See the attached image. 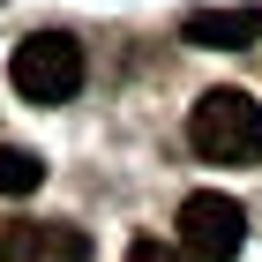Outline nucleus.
<instances>
[{"instance_id":"f03ea898","label":"nucleus","mask_w":262,"mask_h":262,"mask_svg":"<svg viewBox=\"0 0 262 262\" xmlns=\"http://www.w3.org/2000/svg\"><path fill=\"white\" fill-rule=\"evenodd\" d=\"M82 75H90V60H82V45L68 30H30L8 53V82H15L23 105H68L82 90Z\"/></svg>"},{"instance_id":"423d86ee","label":"nucleus","mask_w":262,"mask_h":262,"mask_svg":"<svg viewBox=\"0 0 262 262\" xmlns=\"http://www.w3.org/2000/svg\"><path fill=\"white\" fill-rule=\"evenodd\" d=\"M38 180H45V158H38V150L0 142V195H38Z\"/></svg>"},{"instance_id":"6e6552de","label":"nucleus","mask_w":262,"mask_h":262,"mask_svg":"<svg viewBox=\"0 0 262 262\" xmlns=\"http://www.w3.org/2000/svg\"><path fill=\"white\" fill-rule=\"evenodd\" d=\"M127 262H187V255H180V247H165V240H135Z\"/></svg>"},{"instance_id":"0eeeda50","label":"nucleus","mask_w":262,"mask_h":262,"mask_svg":"<svg viewBox=\"0 0 262 262\" xmlns=\"http://www.w3.org/2000/svg\"><path fill=\"white\" fill-rule=\"evenodd\" d=\"M30 255V225L23 217H0V262H23Z\"/></svg>"},{"instance_id":"20e7f679","label":"nucleus","mask_w":262,"mask_h":262,"mask_svg":"<svg viewBox=\"0 0 262 262\" xmlns=\"http://www.w3.org/2000/svg\"><path fill=\"white\" fill-rule=\"evenodd\" d=\"M180 45H195V53H247V45H262V8H187Z\"/></svg>"},{"instance_id":"39448f33","label":"nucleus","mask_w":262,"mask_h":262,"mask_svg":"<svg viewBox=\"0 0 262 262\" xmlns=\"http://www.w3.org/2000/svg\"><path fill=\"white\" fill-rule=\"evenodd\" d=\"M23 262H90V232L82 225H30V255Z\"/></svg>"},{"instance_id":"f257e3e1","label":"nucleus","mask_w":262,"mask_h":262,"mask_svg":"<svg viewBox=\"0 0 262 262\" xmlns=\"http://www.w3.org/2000/svg\"><path fill=\"white\" fill-rule=\"evenodd\" d=\"M187 142L202 165H262V105L247 90H202L187 105Z\"/></svg>"},{"instance_id":"7ed1b4c3","label":"nucleus","mask_w":262,"mask_h":262,"mask_svg":"<svg viewBox=\"0 0 262 262\" xmlns=\"http://www.w3.org/2000/svg\"><path fill=\"white\" fill-rule=\"evenodd\" d=\"M247 247V210L240 195H217V187H195L180 202V255L187 262H232Z\"/></svg>"}]
</instances>
